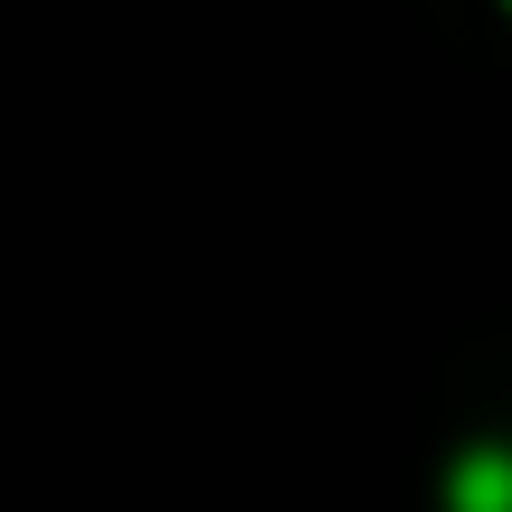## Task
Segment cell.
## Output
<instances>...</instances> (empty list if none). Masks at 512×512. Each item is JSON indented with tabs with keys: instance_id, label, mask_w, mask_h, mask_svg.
<instances>
[{
	"instance_id": "cell-1",
	"label": "cell",
	"mask_w": 512,
	"mask_h": 512,
	"mask_svg": "<svg viewBox=\"0 0 512 512\" xmlns=\"http://www.w3.org/2000/svg\"><path fill=\"white\" fill-rule=\"evenodd\" d=\"M456 512H512V456L484 446V456L456 465Z\"/></svg>"
}]
</instances>
